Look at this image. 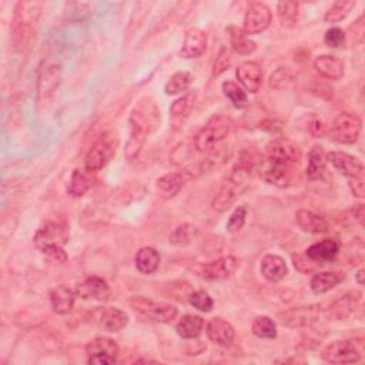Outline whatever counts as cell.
Returning <instances> with one entry per match:
<instances>
[{"instance_id":"cell-26","label":"cell","mask_w":365,"mask_h":365,"mask_svg":"<svg viewBox=\"0 0 365 365\" xmlns=\"http://www.w3.org/2000/svg\"><path fill=\"white\" fill-rule=\"evenodd\" d=\"M314 67L320 76L328 80H340L344 76V63L335 56L323 55L314 60Z\"/></svg>"},{"instance_id":"cell-12","label":"cell","mask_w":365,"mask_h":365,"mask_svg":"<svg viewBox=\"0 0 365 365\" xmlns=\"http://www.w3.org/2000/svg\"><path fill=\"white\" fill-rule=\"evenodd\" d=\"M321 358L330 364H354L361 359V350L353 340L334 341L323 350Z\"/></svg>"},{"instance_id":"cell-5","label":"cell","mask_w":365,"mask_h":365,"mask_svg":"<svg viewBox=\"0 0 365 365\" xmlns=\"http://www.w3.org/2000/svg\"><path fill=\"white\" fill-rule=\"evenodd\" d=\"M253 177V171L246 170L240 164H234L230 176L223 182L220 192L216 194L213 200V208L219 213L227 212L228 208L236 203L239 196L247 187L250 178Z\"/></svg>"},{"instance_id":"cell-13","label":"cell","mask_w":365,"mask_h":365,"mask_svg":"<svg viewBox=\"0 0 365 365\" xmlns=\"http://www.w3.org/2000/svg\"><path fill=\"white\" fill-rule=\"evenodd\" d=\"M271 23V10L266 3L253 2L248 5L244 16V32L257 35L264 32Z\"/></svg>"},{"instance_id":"cell-42","label":"cell","mask_w":365,"mask_h":365,"mask_svg":"<svg viewBox=\"0 0 365 365\" xmlns=\"http://www.w3.org/2000/svg\"><path fill=\"white\" fill-rule=\"evenodd\" d=\"M231 62H232L231 50L228 47H221L217 55V59L213 65V76L217 77L221 76L224 71H227V69L231 66Z\"/></svg>"},{"instance_id":"cell-44","label":"cell","mask_w":365,"mask_h":365,"mask_svg":"<svg viewBox=\"0 0 365 365\" xmlns=\"http://www.w3.org/2000/svg\"><path fill=\"white\" fill-rule=\"evenodd\" d=\"M246 219H247V210L246 207H237L234 213L231 214V217L228 219L227 223V231L228 232H237L240 231L244 224H246Z\"/></svg>"},{"instance_id":"cell-2","label":"cell","mask_w":365,"mask_h":365,"mask_svg":"<svg viewBox=\"0 0 365 365\" xmlns=\"http://www.w3.org/2000/svg\"><path fill=\"white\" fill-rule=\"evenodd\" d=\"M162 123V113L151 97H142L130 113V139L126 146V158L133 162L146 143L147 136L154 133Z\"/></svg>"},{"instance_id":"cell-47","label":"cell","mask_w":365,"mask_h":365,"mask_svg":"<svg viewBox=\"0 0 365 365\" xmlns=\"http://www.w3.org/2000/svg\"><path fill=\"white\" fill-rule=\"evenodd\" d=\"M348 186L351 189V193L355 197H364L365 194V187H364V176L362 177H354V178H348Z\"/></svg>"},{"instance_id":"cell-30","label":"cell","mask_w":365,"mask_h":365,"mask_svg":"<svg viewBox=\"0 0 365 365\" xmlns=\"http://www.w3.org/2000/svg\"><path fill=\"white\" fill-rule=\"evenodd\" d=\"M346 280V274L340 271H325V273H319L311 280V290L314 294H324L330 290H332L334 287H337L340 282Z\"/></svg>"},{"instance_id":"cell-48","label":"cell","mask_w":365,"mask_h":365,"mask_svg":"<svg viewBox=\"0 0 365 365\" xmlns=\"http://www.w3.org/2000/svg\"><path fill=\"white\" fill-rule=\"evenodd\" d=\"M309 133H311L312 136H316V137L323 136V133H324L323 121H321L319 117H316V116H312V119H311V121H309Z\"/></svg>"},{"instance_id":"cell-14","label":"cell","mask_w":365,"mask_h":365,"mask_svg":"<svg viewBox=\"0 0 365 365\" xmlns=\"http://www.w3.org/2000/svg\"><path fill=\"white\" fill-rule=\"evenodd\" d=\"M62 80V71L60 66L50 65L44 69H42L39 82H37V104L39 106H46L53 97L56 89L59 87Z\"/></svg>"},{"instance_id":"cell-3","label":"cell","mask_w":365,"mask_h":365,"mask_svg":"<svg viewBox=\"0 0 365 365\" xmlns=\"http://www.w3.org/2000/svg\"><path fill=\"white\" fill-rule=\"evenodd\" d=\"M70 227L65 219L46 221L35 234L33 244L37 250L56 260L58 263H66L67 255L63 250L69 241Z\"/></svg>"},{"instance_id":"cell-45","label":"cell","mask_w":365,"mask_h":365,"mask_svg":"<svg viewBox=\"0 0 365 365\" xmlns=\"http://www.w3.org/2000/svg\"><path fill=\"white\" fill-rule=\"evenodd\" d=\"M324 42L328 47H340L346 42V33L340 28H331L324 35Z\"/></svg>"},{"instance_id":"cell-11","label":"cell","mask_w":365,"mask_h":365,"mask_svg":"<svg viewBox=\"0 0 365 365\" xmlns=\"http://www.w3.org/2000/svg\"><path fill=\"white\" fill-rule=\"evenodd\" d=\"M86 355L90 364L109 365L114 364L119 355V346L108 337H99L86 346Z\"/></svg>"},{"instance_id":"cell-43","label":"cell","mask_w":365,"mask_h":365,"mask_svg":"<svg viewBox=\"0 0 365 365\" xmlns=\"http://www.w3.org/2000/svg\"><path fill=\"white\" fill-rule=\"evenodd\" d=\"M190 304L201 312H210L214 307L213 298L205 291H196L190 296Z\"/></svg>"},{"instance_id":"cell-24","label":"cell","mask_w":365,"mask_h":365,"mask_svg":"<svg viewBox=\"0 0 365 365\" xmlns=\"http://www.w3.org/2000/svg\"><path fill=\"white\" fill-rule=\"evenodd\" d=\"M205 49H207V35L203 31L194 28L187 32L180 53L185 59H196L204 53Z\"/></svg>"},{"instance_id":"cell-1","label":"cell","mask_w":365,"mask_h":365,"mask_svg":"<svg viewBox=\"0 0 365 365\" xmlns=\"http://www.w3.org/2000/svg\"><path fill=\"white\" fill-rule=\"evenodd\" d=\"M301 163V150L291 140L277 137L266 147V164L262 169V177L269 185L289 187L296 182Z\"/></svg>"},{"instance_id":"cell-10","label":"cell","mask_w":365,"mask_h":365,"mask_svg":"<svg viewBox=\"0 0 365 365\" xmlns=\"http://www.w3.org/2000/svg\"><path fill=\"white\" fill-rule=\"evenodd\" d=\"M240 266V262L232 255H226L221 257L216 262L205 263V264H197L193 267L194 273L208 281H217V280H226L231 277L234 273L237 271Z\"/></svg>"},{"instance_id":"cell-22","label":"cell","mask_w":365,"mask_h":365,"mask_svg":"<svg viewBox=\"0 0 365 365\" xmlns=\"http://www.w3.org/2000/svg\"><path fill=\"white\" fill-rule=\"evenodd\" d=\"M340 253V243L332 239H325L307 248L308 260L316 263H330Z\"/></svg>"},{"instance_id":"cell-40","label":"cell","mask_w":365,"mask_h":365,"mask_svg":"<svg viewBox=\"0 0 365 365\" xmlns=\"http://www.w3.org/2000/svg\"><path fill=\"white\" fill-rule=\"evenodd\" d=\"M253 332L258 338L273 340V338L277 337V327L270 317H257L253 323Z\"/></svg>"},{"instance_id":"cell-15","label":"cell","mask_w":365,"mask_h":365,"mask_svg":"<svg viewBox=\"0 0 365 365\" xmlns=\"http://www.w3.org/2000/svg\"><path fill=\"white\" fill-rule=\"evenodd\" d=\"M76 296L80 297L83 300H97V301H108L112 296L110 287L108 281L97 277V275H90L85 278L82 282L76 285Z\"/></svg>"},{"instance_id":"cell-36","label":"cell","mask_w":365,"mask_h":365,"mask_svg":"<svg viewBox=\"0 0 365 365\" xmlns=\"http://www.w3.org/2000/svg\"><path fill=\"white\" fill-rule=\"evenodd\" d=\"M298 3L291 2V0H284L277 5V13L280 17V22L285 28H293V26L298 20Z\"/></svg>"},{"instance_id":"cell-6","label":"cell","mask_w":365,"mask_h":365,"mask_svg":"<svg viewBox=\"0 0 365 365\" xmlns=\"http://www.w3.org/2000/svg\"><path fill=\"white\" fill-rule=\"evenodd\" d=\"M231 130V120L223 114H216L208 120L194 136V147L200 153H212L223 142Z\"/></svg>"},{"instance_id":"cell-25","label":"cell","mask_w":365,"mask_h":365,"mask_svg":"<svg viewBox=\"0 0 365 365\" xmlns=\"http://www.w3.org/2000/svg\"><path fill=\"white\" fill-rule=\"evenodd\" d=\"M99 325L109 332L121 331L128 324V316L119 308H103L99 311Z\"/></svg>"},{"instance_id":"cell-19","label":"cell","mask_w":365,"mask_h":365,"mask_svg":"<svg viewBox=\"0 0 365 365\" xmlns=\"http://www.w3.org/2000/svg\"><path fill=\"white\" fill-rule=\"evenodd\" d=\"M236 76L241 86L248 92V93H257L260 86L263 83V69L257 62H244L241 63L237 70Z\"/></svg>"},{"instance_id":"cell-18","label":"cell","mask_w":365,"mask_h":365,"mask_svg":"<svg viewBox=\"0 0 365 365\" xmlns=\"http://www.w3.org/2000/svg\"><path fill=\"white\" fill-rule=\"evenodd\" d=\"M319 309L314 307H296L291 309H287L278 316L280 321L285 327L291 328H300V327H307L311 325L314 321H317Z\"/></svg>"},{"instance_id":"cell-28","label":"cell","mask_w":365,"mask_h":365,"mask_svg":"<svg viewBox=\"0 0 365 365\" xmlns=\"http://www.w3.org/2000/svg\"><path fill=\"white\" fill-rule=\"evenodd\" d=\"M296 221L304 231L312 234L327 232L330 230V224L324 217L309 210H298L296 213Z\"/></svg>"},{"instance_id":"cell-4","label":"cell","mask_w":365,"mask_h":365,"mask_svg":"<svg viewBox=\"0 0 365 365\" xmlns=\"http://www.w3.org/2000/svg\"><path fill=\"white\" fill-rule=\"evenodd\" d=\"M43 3L17 2L12 20V42L16 49L28 46L40 17Z\"/></svg>"},{"instance_id":"cell-23","label":"cell","mask_w":365,"mask_h":365,"mask_svg":"<svg viewBox=\"0 0 365 365\" xmlns=\"http://www.w3.org/2000/svg\"><path fill=\"white\" fill-rule=\"evenodd\" d=\"M76 301V291H73L70 287L62 284L50 293V305L53 308L56 314L66 316L73 309Z\"/></svg>"},{"instance_id":"cell-32","label":"cell","mask_w":365,"mask_h":365,"mask_svg":"<svg viewBox=\"0 0 365 365\" xmlns=\"http://www.w3.org/2000/svg\"><path fill=\"white\" fill-rule=\"evenodd\" d=\"M203 328H204V320L193 314L181 317V320L176 325L177 334L181 338H185V340H196V338L201 335Z\"/></svg>"},{"instance_id":"cell-29","label":"cell","mask_w":365,"mask_h":365,"mask_svg":"<svg viewBox=\"0 0 365 365\" xmlns=\"http://www.w3.org/2000/svg\"><path fill=\"white\" fill-rule=\"evenodd\" d=\"M227 33L230 37L231 49L236 51V53L241 56H248L254 53V50L257 49L255 42H253L244 31H241L237 26H228Z\"/></svg>"},{"instance_id":"cell-20","label":"cell","mask_w":365,"mask_h":365,"mask_svg":"<svg viewBox=\"0 0 365 365\" xmlns=\"http://www.w3.org/2000/svg\"><path fill=\"white\" fill-rule=\"evenodd\" d=\"M205 331L213 343L223 347L231 346L234 337H236V331H234L232 325L220 317H214L208 321Z\"/></svg>"},{"instance_id":"cell-46","label":"cell","mask_w":365,"mask_h":365,"mask_svg":"<svg viewBox=\"0 0 365 365\" xmlns=\"http://www.w3.org/2000/svg\"><path fill=\"white\" fill-rule=\"evenodd\" d=\"M344 221H350V223H358V224H362L364 223V216H365V212H364V204H357L355 207L350 208L348 212L344 213ZM341 220V221H343Z\"/></svg>"},{"instance_id":"cell-16","label":"cell","mask_w":365,"mask_h":365,"mask_svg":"<svg viewBox=\"0 0 365 365\" xmlns=\"http://www.w3.org/2000/svg\"><path fill=\"white\" fill-rule=\"evenodd\" d=\"M361 297H362V294L358 290L348 291L343 297H340L334 303H331V305L327 309V317L332 321H343V320L348 319L355 311L357 305L359 304Z\"/></svg>"},{"instance_id":"cell-41","label":"cell","mask_w":365,"mask_h":365,"mask_svg":"<svg viewBox=\"0 0 365 365\" xmlns=\"http://www.w3.org/2000/svg\"><path fill=\"white\" fill-rule=\"evenodd\" d=\"M196 232H197L196 227H193L190 224H182L173 231V234L170 236V243L176 244V246L189 244L194 239Z\"/></svg>"},{"instance_id":"cell-38","label":"cell","mask_w":365,"mask_h":365,"mask_svg":"<svg viewBox=\"0 0 365 365\" xmlns=\"http://www.w3.org/2000/svg\"><path fill=\"white\" fill-rule=\"evenodd\" d=\"M194 101H196V93L193 92H187L185 96H181L180 99H177L170 108V114L173 119H182L186 117L190 110L194 106Z\"/></svg>"},{"instance_id":"cell-39","label":"cell","mask_w":365,"mask_h":365,"mask_svg":"<svg viewBox=\"0 0 365 365\" xmlns=\"http://www.w3.org/2000/svg\"><path fill=\"white\" fill-rule=\"evenodd\" d=\"M355 8L354 0H338L335 2L331 9L325 13V22L328 23H337L344 20L350 12Z\"/></svg>"},{"instance_id":"cell-37","label":"cell","mask_w":365,"mask_h":365,"mask_svg":"<svg viewBox=\"0 0 365 365\" xmlns=\"http://www.w3.org/2000/svg\"><path fill=\"white\" fill-rule=\"evenodd\" d=\"M223 93L232 103L234 108L244 109L247 106V103H248L247 93L234 82H224L223 83Z\"/></svg>"},{"instance_id":"cell-7","label":"cell","mask_w":365,"mask_h":365,"mask_svg":"<svg viewBox=\"0 0 365 365\" xmlns=\"http://www.w3.org/2000/svg\"><path fill=\"white\" fill-rule=\"evenodd\" d=\"M128 304L133 308V311L137 316H140L142 319L147 321H153V323L169 324L173 320H176L178 314V309L174 305L166 304V303H158V301L142 297V296L132 297Z\"/></svg>"},{"instance_id":"cell-21","label":"cell","mask_w":365,"mask_h":365,"mask_svg":"<svg viewBox=\"0 0 365 365\" xmlns=\"http://www.w3.org/2000/svg\"><path fill=\"white\" fill-rule=\"evenodd\" d=\"M189 180H192V176L187 171V169L178 173H169L158 180V190L162 197L171 198L182 189V186H185Z\"/></svg>"},{"instance_id":"cell-8","label":"cell","mask_w":365,"mask_h":365,"mask_svg":"<svg viewBox=\"0 0 365 365\" xmlns=\"http://www.w3.org/2000/svg\"><path fill=\"white\" fill-rule=\"evenodd\" d=\"M117 144H119V137L114 132L104 133L92 146V148L86 155L85 159L86 170L89 173H96L106 167L110 163V160L114 158V154L117 151Z\"/></svg>"},{"instance_id":"cell-35","label":"cell","mask_w":365,"mask_h":365,"mask_svg":"<svg viewBox=\"0 0 365 365\" xmlns=\"http://www.w3.org/2000/svg\"><path fill=\"white\" fill-rule=\"evenodd\" d=\"M192 83H193V76L189 71H178L170 77L169 82L166 83L164 90L169 96L178 94L189 90Z\"/></svg>"},{"instance_id":"cell-33","label":"cell","mask_w":365,"mask_h":365,"mask_svg":"<svg viewBox=\"0 0 365 365\" xmlns=\"http://www.w3.org/2000/svg\"><path fill=\"white\" fill-rule=\"evenodd\" d=\"M327 167L325 153L321 146H314L308 153V166H307V176L309 180H320Z\"/></svg>"},{"instance_id":"cell-17","label":"cell","mask_w":365,"mask_h":365,"mask_svg":"<svg viewBox=\"0 0 365 365\" xmlns=\"http://www.w3.org/2000/svg\"><path fill=\"white\" fill-rule=\"evenodd\" d=\"M325 159L334 166V169H337L348 178L364 176V166L354 155H350L343 151H331L325 154Z\"/></svg>"},{"instance_id":"cell-9","label":"cell","mask_w":365,"mask_h":365,"mask_svg":"<svg viewBox=\"0 0 365 365\" xmlns=\"http://www.w3.org/2000/svg\"><path fill=\"white\" fill-rule=\"evenodd\" d=\"M361 127L362 121L355 113L344 112L334 119L330 127V136L340 144H354L359 137Z\"/></svg>"},{"instance_id":"cell-49","label":"cell","mask_w":365,"mask_h":365,"mask_svg":"<svg viewBox=\"0 0 365 365\" xmlns=\"http://www.w3.org/2000/svg\"><path fill=\"white\" fill-rule=\"evenodd\" d=\"M362 277H364V270L361 269V270L357 273V281H358V284H364V280H362Z\"/></svg>"},{"instance_id":"cell-31","label":"cell","mask_w":365,"mask_h":365,"mask_svg":"<svg viewBox=\"0 0 365 365\" xmlns=\"http://www.w3.org/2000/svg\"><path fill=\"white\" fill-rule=\"evenodd\" d=\"M135 264L142 274H153L160 266V254L153 247H143L135 257Z\"/></svg>"},{"instance_id":"cell-34","label":"cell","mask_w":365,"mask_h":365,"mask_svg":"<svg viewBox=\"0 0 365 365\" xmlns=\"http://www.w3.org/2000/svg\"><path fill=\"white\" fill-rule=\"evenodd\" d=\"M92 185H93L92 178L87 173L82 170H74L69 181L67 193L71 197H82L92 189Z\"/></svg>"},{"instance_id":"cell-27","label":"cell","mask_w":365,"mask_h":365,"mask_svg":"<svg viewBox=\"0 0 365 365\" xmlns=\"http://www.w3.org/2000/svg\"><path fill=\"white\" fill-rule=\"evenodd\" d=\"M262 274L270 282H278L287 275V264L280 255L267 254L262 260Z\"/></svg>"}]
</instances>
